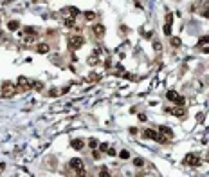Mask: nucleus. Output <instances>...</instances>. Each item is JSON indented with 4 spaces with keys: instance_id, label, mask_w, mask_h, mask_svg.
<instances>
[{
    "instance_id": "nucleus-30",
    "label": "nucleus",
    "mask_w": 209,
    "mask_h": 177,
    "mask_svg": "<svg viewBox=\"0 0 209 177\" xmlns=\"http://www.w3.org/2000/svg\"><path fill=\"white\" fill-rule=\"evenodd\" d=\"M34 89H36V90H41V89H43V85H41V83H38V81H36V83H34Z\"/></svg>"
},
{
    "instance_id": "nucleus-24",
    "label": "nucleus",
    "mask_w": 209,
    "mask_h": 177,
    "mask_svg": "<svg viewBox=\"0 0 209 177\" xmlns=\"http://www.w3.org/2000/svg\"><path fill=\"white\" fill-rule=\"evenodd\" d=\"M88 145H90V148H97V147H99V143H97V139H94V138H92V139L88 141Z\"/></svg>"
},
{
    "instance_id": "nucleus-5",
    "label": "nucleus",
    "mask_w": 209,
    "mask_h": 177,
    "mask_svg": "<svg viewBox=\"0 0 209 177\" xmlns=\"http://www.w3.org/2000/svg\"><path fill=\"white\" fill-rule=\"evenodd\" d=\"M171 24H173V15L171 13H168V15H166V20H164V35H171Z\"/></svg>"
},
{
    "instance_id": "nucleus-33",
    "label": "nucleus",
    "mask_w": 209,
    "mask_h": 177,
    "mask_svg": "<svg viewBox=\"0 0 209 177\" xmlns=\"http://www.w3.org/2000/svg\"><path fill=\"white\" fill-rule=\"evenodd\" d=\"M139 119H141V121H146V114H139Z\"/></svg>"
},
{
    "instance_id": "nucleus-20",
    "label": "nucleus",
    "mask_w": 209,
    "mask_h": 177,
    "mask_svg": "<svg viewBox=\"0 0 209 177\" xmlns=\"http://www.w3.org/2000/svg\"><path fill=\"white\" fill-rule=\"evenodd\" d=\"M166 98H168L170 101H175V98H177V92H175V90H168V94H166Z\"/></svg>"
},
{
    "instance_id": "nucleus-28",
    "label": "nucleus",
    "mask_w": 209,
    "mask_h": 177,
    "mask_svg": "<svg viewBox=\"0 0 209 177\" xmlns=\"http://www.w3.org/2000/svg\"><path fill=\"white\" fill-rule=\"evenodd\" d=\"M153 49L157 51V53H159V51H161V44H159V42H153Z\"/></svg>"
},
{
    "instance_id": "nucleus-15",
    "label": "nucleus",
    "mask_w": 209,
    "mask_h": 177,
    "mask_svg": "<svg viewBox=\"0 0 209 177\" xmlns=\"http://www.w3.org/2000/svg\"><path fill=\"white\" fill-rule=\"evenodd\" d=\"M18 27H20V24L16 22V20H11V22L7 24V29H9V31H16Z\"/></svg>"
},
{
    "instance_id": "nucleus-9",
    "label": "nucleus",
    "mask_w": 209,
    "mask_h": 177,
    "mask_svg": "<svg viewBox=\"0 0 209 177\" xmlns=\"http://www.w3.org/2000/svg\"><path fill=\"white\" fill-rule=\"evenodd\" d=\"M36 51H38L40 54H47L49 51H50V45H49V44H38V45H36Z\"/></svg>"
},
{
    "instance_id": "nucleus-23",
    "label": "nucleus",
    "mask_w": 209,
    "mask_h": 177,
    "mask_svg": "<svg viewBox=\"0 0 209 177\" xmlns=\"http://www.w3.org/2000/svg\"><path fill=\"white\" fill-rule=\"evenodd\" d=\"M119 157H121V159H128V157H130L128 150H121V152H119Z\"/></svg>"
},
{
    "instance_id": "nucleus-11",
    "label": "nucleus",
    "mask_w": 209,
    "mask_h": 177,
    "mask_svg": "<svg viewBox=\"0 0 209 177\" xmlns=\"http://www.w3.org/2000/svg\"><path fill=\"white\" fill-rule=\"evenodd\" d=\"M63 11H65V13H70V16H72V18H76V16L79 15V9H78V7H72V6H69V7H65V9H63Z\"/></svg>"
},
{
    "instance_id": "nucleus-22",
    "label": "nucleus",
    "mask_w": 209,
    "mask_h": 177,
    "mask_svg": "<svg viewBox=\"0 0 209 177\" xmlns=\"http://www.w3.org/2000/svg\"><path fill=\"white\" fill-rule=\"evenodd\" d=\"M63 24H65V27H76V22H74L72 18H67Z\"/></svg>"
},
{
    "instance_id": "nucleus-29",
    "label": "nucleus",
    "mask_w": 209,
    "mask_h": 177,
    "mask_svg": "<svg viewBox=\"0 0 209 177\" xmlns=\"http://www.w3.org/2000/svg\"><path fill=\"white\" fill-rule=\"evenodd\" d=\"M99 148H101V152H107V150H108V145L103 143V145H99Z\"/></svg>"
},
{
    "instance_id": "nucleus-13",
    "label": "nucleus",
    "mask_w": 209,
    "mask_h": 177,
    "mask_svg": "<svg viewBox=\"0 0 209 177\" xmlns=\"http://www.w3.org/2000/svg\"><path fill=\"white\" fill-rule=\"evenodd\" d=\"M159 132H161V134H164V136L168 138V139H173V132H171V128H168V127H161V128H159Z\"/></svg>"
},
{
    "instance_id": "nucleus-17",
    "label": "nucleus",
    "mask_w": 209,
    "mask_h": 177,
    "mask_svg": "<svg viewBox=\"0 0 209 177\" xmlns=\"http://www.w3.org/2000/svg\"><path fill=\"white\" fill-rule=\"evenodd\" d=\"M204 45H209V36H202L200 40H198V49L204 47Z\"/></svg>"
},
{
    "instance_id": "nucleus-31",
    "label": "nucleus",
    "mask_w": 209,
    "mask_h": 177,
    "mask_svg": "<svg viewBox=\"0 0 209 177\" xmlns=\"http://www.w3.org/2000/svg\"><path fill=\"white\" fill-rule=\"evenodd\" d=\"M200 51H202V53H209V45H204V47H200Z\"/></svg>"
},
{
    "instance_id": "nucleus-16",
    "label": "nucleus",
    "mask_w": 209,
    "mask_h": 177,
    "mask_svg": "<svg viewBox=\"0 0 209 177\" xmlns=\"http://www.w3.org/2000/svg\"><path fill=\"white\" fill-rule=\"evenodd\" d=\"M173 103H175L177 107H182L184 103H186V99H184V96H179V94H177V98H175V101H173Z\"/></svg>"
},
{
    "instance_id": "nucleus-27",
    "label": "nucleus",
    "mask_w": 209,
    "mask_h": 177,
    "mask_svg": "<svg viewBox=\"0 0 209 177\" xmlns=\"http://www.w3.org/2000/svg\"><path fill=\"white\" fill-rule=\"evenodd\" d=\"M99 175H101V177H108L110 173H108V170H107V168H101V172H99Z\"/></svg>"
},
{
    "instance_id": "nucleus-1",
    "label": "nucleus",
    "mask_w": 209,
    "mask_h": 177,
    "mask_svg": "<svg viewBox=\"0 0 209 177\" xmlns=\"http://www.w3.org/2000/svg\"><path fill=\"white\" fill-rule=\"evenodd\" d=\"M16 90H18V87H15L11 81H4L0 96H4V98H13V96L16 94Z\"/></svg>"
},
{
    "instance_id": "nucleus-32",
    "label": "nucleus",
    "mask_w": 209,
    "mask_h": 177,
    "mask_svg": "<svg viewBox=\"0 0 209 177\" xmlns=\"http://www.w3.org/2000/svg\"><path fill=\"white\" fill-rule=\"evenodd\" d=\"M107 154H108V155H116V150H114V148H108Z\"/></svg>"
},
{
    "instance_id": "nucleus-8",
    "label": "nucleus",
    "mask_w": 209,
    "mask_h": 177,
    "mask_svg": "<svg viewBox=\"0 0 209 177\" xmlns=\"http://www.w3.org/2000/svg\"><path fill=\"white\" fill-rule=\"evenodd\" d=\"M92 33L96 35V36H103L104 35V25H101V24H96L92 27Z\"/></svg>"
},
{
    "instance_id": "nucleus-26",
    "label": "nucleus",
    "mask_w": 209,
    "mask_h": 177,
    "mask_svg": "<svg viewBox=\"0 0 209 177\" xmlns=\"http://www.w3.org/2000/svg\"><path fill=\"white\" fill-rule=\"evenodd\" d=\"M133 164L141 168V166H144V161H142V159H133Z\"/></svg>"
},
{
    "instance_id": "nucleus-4",
    "label": "nucleus",
    "mask_w": 209,
    "mask_h": 177,
    "mask_svg": "<svg viewBox=\"0 0 209 177\" xmlns=\"http://www.w3.org/2000/svg\"><path fill=\"white\" fill-rule=\"evenodd\" d=\"M186 164H189V166H200V164H202V159L198 157L196 154H187V155H186Z\"/></svg>"
},
{
    "instance_id": "nucleus-19",
    "label": "nucleus",
    "mask_w": 209,
    "mask_h": 177,
    "mask_svg": "<svg viewBox=\"0 0 209 177\" xmlns=\"http://www.w3.org/2000/svg\"><path fill=\"white\" fill-rule=\"evenodd\" d=\"M87 61H88V65H97V61H99V60H97V56H96V54H94V56H88V60H87Z\"/></svg>"
},
{
    "instance_id": "nucleus-12",
    "label": "nucleus",
    "mask_w": 209,
    "mask_h": 177,
    "mask_svg": "<svg viewBox=\"0 0 209 177\" xmlns=\"http://www.w3.org/2000/svg\"><path fill=\"white\" fill-rule=\"evenodd\" d=\"M70 147L74 148V150H81L83 147H85V145H83L81 139H72V141H70Z\"/></svg>"
},
{
    "instance_id": "nucleus-2",
    "label": "nucleus",
    "mask_w": 209,
    "mask_h": 177,
    "mask_svg": "<svg viewBox=\"0 0 209 177\" xmlns=\"http://www.w3.org/2000/svg\"><path fill=\"white\" fill-rule=\"evenodd\" d=\"M70 168L74 170L79 177H83V175H87V172H85V164H83V161L81 159H70Z\"/></svg>"
},
{
    "instance_id": "nucleus-7",
    "label": "nucleus",
    "mask_w": 209,
    "mask_h": 177,
    "mask_svg": "<svg viewBox=\"0 0 209 177\" xmlns=\"http://www.w3.org/2000/svg\"><path fill=\"white\" fill-rule=\"evenodd\" d=\"M16 87H20L22 90H25V89L31 87V81H29L25 76H18V80H16Z\"/></svg>"
},
{
    "instance_id": "nucleus-25",
    "label": "nucleus",
    "mask_w": 209,
    "mask_h": 177,
    "mask_svg": "<svg viewBox=\"0 0 209 177\" xmlns=\"http://www.w3.org/2000/svg\"><path fill=\"white\" fill-rule=\"evenodd\" d=\"M25 33H27V35H34V36H36V29L29 25V27H25Z\"/></svg>"
},
{
    "instance_id": "nucleus-14",
    "label": "nucleus",
    "mask_w": 209,
    "mask_h": 177,
    "mask_svg": "<svg viewBox=\"0 0 209 177\" xmlns=\"http://www.w3.org/2000/svg\"><path fill=\"white\" fill-rule=\"evenodd\" d=\"M202 16L209 18V0H204L202 2Z\"/></svg>"
},
{
    "instance_id": "nucleus-18",
    "label": "nucleus",
    "mask_w": 209,
    "mask_h": 177,
    "mask_svg": "<svg viewBox=\"0 0 209 177\" xmlns=\"http://www.w3.org/2000/svg\"><path fill=\"white\" fill-rule=\"evenodd\" d=\"M83 15H85V18L88 20V22H92V20H96V13H94V11H85Z\"/></svg>"
},
{
    "instance_id": "nucleus-6",
    "label": "nucleus",
    "mask_w": 209,
    "mask_h": 177,
    "mask_svg": "<svg viewBox=\"0 0 209 177\" xmlns=\"http://www.w3.org/2000/svg\"><path fill=\"white\" fill-rule=\"evenodd\" d=\"M142 136H144L146 139H155V141H159L161 132H159V130H151V128H148V130H144V132H142Z\"/></svg>"
},
{
    "instance_id": "nucleus-21",
    "label": "nucleus",
    "mask_w": 209,
    "mask_h": 177,
    "mask_svg": "<svg viewBox=\"0 0 209 177\" xmlns=\"http://www.w3.org/2000/svg\"><path fill=\"white\" fill-rule=\"evenodd\" d=\"M170 44H171V47H180V38H171Z\"/></svg>"
},
{
    "instance_id": "nucleus-10",
    "label": "nucleus",
    "mask_w": 209,
    "mask_h": 177,
    "mask_svg": "<svg viewBox=\"0 0 209 177\" xmlns=\"http://www.w3.org/2000/svg\"><path fill=\"white\" fill-rule=\"evenodd\" d=\"M166 112H170V114H173V116H177V118H184V110L180 109V107H177V109H168Z\"/></svg>"
},
{
    "instance_id": "nucleus-3",
    "label": "nucleus",
    "mask_w": 209,
    "mask_h": 177,
    "mask_svg": "<svg viewBox=\"0 0 209 177\" xmlns=\"http://www.w3.org/2000/svg\"><path fill=\"white\" fill-rule=\"evenodd\" d=\"M83 44H85V40H83V36H70L69 38V49L70 51H78V49H81L83 47Z\"/></svg>"
}]
</instances>
